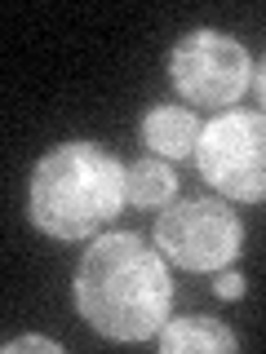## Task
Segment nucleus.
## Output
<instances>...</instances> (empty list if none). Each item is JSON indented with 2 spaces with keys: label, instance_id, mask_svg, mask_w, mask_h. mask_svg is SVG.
Wrapping results in <instances>:
<instances>
[{
  "label": "nucleus",
  "instance_id": "f257e3e1",
  "mask_svg": "<svg viewBox=\"0 0 266 354\" xmlns=\"http://www.w3.org/2000/svg\"><path fill=\"white\" fill-rule=\"evenodd\" d=\"M173 279L164 252L133 230L89 239L76 266V310L107 341H151L169 324Z\"/></svg>",
  "mask_w": 266,
  "mask_h": 354
},
{
  "label": "nucleus",
  "instance_id": "f03ea898",
  "mask_svg": "<svg viewBox=\"0 0 266 354\" xmlns=\"http://www.w3.org/2000/svg\"><path fill=\"white\" fill-rule=\"evenodd\" d=\"M129 169L98 142H62L49 155H40L27 186V217L49 239L80 243L98 239V230L111 226L125 208Z\"/></svg>",
  "mask_w": 266,
  "mask_h": 354
},
{
  "label": "nucleus",
  "instance_id": "7ed1b4c3",
  "mask_svg": "<svg viewBox=\"0 0 266 354\" xmlns=\"http://www.w3.org/2000/svg\"><path fill=\"white\" fill-rule=\"evenodd\" d=\"M200 177L236 204L266 199V111H222L200 129Z\"/></svg>",
  "mask_w": 266,
  "mask_h": 354
},
{
  "label": "nucleus",
  "instance_id": "20e7f679",
  "mask_svg": "<svg viewBox=\"0 0 266 354\" xmlns=\"http://www.w3.org/2000/svg\"><path fill=\"white\" fill-rule=\"evenodd\" d=\"M155 248L191 274H218L244 252V226L227 199H177L160 208Z\"/></svg>",
  "mask_w": 266,
  "mask_h": 354
},
{
  "label": "nucleus",
  "instance_id": "39448f33",
  "mask_svg": "<svg viewBox=\"0 0 266 354\" xmlns=\"http://www.w3.org/2000/svg\"><path fill=\"white\" fill-rule=\"evenodd\" d=\"M169 80L191 106H231L253 84V58L236 36L195 27L173 44Z\"/></svg>",
  "mask_w": 266,
  "mask_h": 354
},
{
  "label": "nucleus",
  "instance_id": "423d86ee",
  "mask_svg": "<svg viewBox=\"0 0 266 354\" xmlns=\"http://www.w3.org/2000/svg\"><path fill=\"white\" fill-rule=\"evenodd\" d=\"M155 346H160V354H236L240 337L213 315H186L169 319L155 332Z\"/></svg>",
  "mask_w": 266,
  "mask_h": 354
},
{
  "label": "nucleus",
  "instance_id": "0eeeda50",
  "mask_svg": "<svg viewBox=\"0 0 266 354\" xmlns=\"http://www.w3.org/2000/svg\"><path fill=\"white\" fill-rule=\"evenodd\" d=\"M142 142L160 155V160H182V155H195L200 142V124H195V111L186 106H151L142 115Z\"/></svg>",
  "mask_w": 266,
  "mask_h": 354
},
{
  "label": "nucleus",
  "instance_id": "6e6552de",
  "mask_svg": "<svg viewBox=\"0 0 266 354\" xmlns=\"http://www.w3.org/2000/svg\"><path fill=\"white\" fill-rule=\"evenodd\" d=\"M125 186H129V204H138V208H169L173 195H177V173H173V164H164L160 155H151V160L129 164Z\"/></svg>",
  "mask_w": 266,
  "mask_h": 354
},
{
  "label": "nucleus",
  "instance_id": "1a4fd4ad",
  "mask_svg": "<svg viewBox=\"0 0 266 354\" xmlns=\"http://www.w3.org/2000/svg\"><path fill=\"white\" fill-rule=\"evenodd\" d=\"M62 354V346L53 337H9L5 341V354Z\"/></svg>",
  "mask_w": 266,
  "mask_h": 354
},
{
  "label": "nucleus",
  "instance_id": "9d476101",
  "mask_svg": "<svg viewBox=\"0 0 266 354\" xmlns=\"http://www.w3.org/2000/svg\"><path fill=\"white\" fill-rule=\"evenodd\" d=\"M213 292L222 297V301H236V297H244V274L240 270H218Z\"/></svg>",
  "mask_w": 266,
  "mask_h": 354
},
{
  "label": "nucleus",
  "instance_id": "9b49d317",
  "mask_svg": "<svg viewBox=\"0 0 266 354\" xmlns=\"http://www.w3.org/2000/svg\"><path fill=\"white\" fill-rule=\"evenodd\" d=\"M253 88H258V102L266 106V58L253 66Z\"/></svg>",
  "mask_w": 266,
  "mask_h": 354
}]
</instances>
